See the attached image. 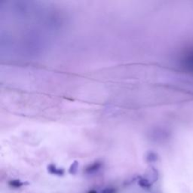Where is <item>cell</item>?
Listing matches in <instances>:
<instances>
[{"label": "cell", "mask_w": 193, "mask_h": 193, "mask_svg": "<svg viewBox=\"0 0 193 193\" xmlns=\"http://www.w3.org/2000/svg\"><path fill=\"white\" fill-rule=\"evenodd\" d=\"M48 170L50 174L59 176V177L63 176V174H64V170L61 169V168H57L55 167V165H53V164H51V165L48 166Z\"/></svg>", "instance_id": "1"}, {"label": "cell", "mask_w": 193, "mask_h": 193, "mask_svg": "<svg viewBox=\"0 0 193 193\" xmlns=\"http://www.w3.org/2000/svg\"><path fill=\"white\" fill-rule=\"evenodd\" d=\"M9 185H10V186H12V188L14 189H18L20 188L21 186H23V185L27 184L28 183H24V182H21L19 180H11L9 182Z\"/></svg>", "instance_id": "2"}, {"label": "cell", "mask_w": 193, "mask_h": 193, "mask_svg": "<svg viewBox=\"0 0 193 193\" xmlns=\"http://www.w3.org/2000/svg\"><path fill=\"white\" fill-rule=\"evenodd\" d=\"M138 183L140 186L143 189H149L152 186V183L146 178H140Z\"/></svg>", "instance_id": "3"}, {"label": "cell", "mask_w": 193, "mask_h": 193, "mask_svg": "<svg viewBox=\"0 0 193 193\" xmlns=\"http://www.w3.org/2000/svg\"><path fill=\"white\" fill-rule=\"evenodd\" d=\"M100 166L101 164L100 163H94V164H92V165L88 167V168L85 169V172L86 173H89V174L93 173V172L97 171V170L100 168Z\"/></svg>", "instance_id": "4"}, {"label": "cell", "mask_w": 193, "mask_h": 193, "mask_svg": "<svg viewBox=\"0 0 193 193\" xmlns=\"http://www.w3.org/2000/svg\"><path fill=\"white\" fill-rule=\"evenodd\" d=\"M77 168H78V163L76 162H75L70 167V170H69V171H70V174H76V171H77Z\"/></svg>", "instance_id": "5"}, {"label": "cell", "mask_w": 193, "mask_h": 193, "mask_svg": "<svg viewBox=\"0 0 193 193\" xmlns=\"http://www.w3.org/2000/svg\"><path fill=\"white\" fill-rule=\"evenodd\" d=\"M116 190L114 188H106L103 189L100 193H115Z\"/></svg>", "instance_id": "6"}, {"label": "cell", "mask_w": 193, "mask_h": 193, "mask_svg": "<svg viewBox=\"0 0 193 193\" xmlns=\"http://www.w3.org/2000/svg\"><path fill=\"white\" fill-rule=\"evenodd\" d=\"M88 193H97V192L96 190H94V189H91V190H90Z\"/></svg>", "instance_id": "7"}]
</instances>
